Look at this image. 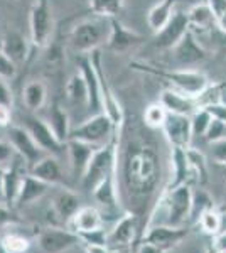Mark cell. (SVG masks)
I'll return each instance as SVG.
<instances>
[{"mask_svg": "<svg viewBox=\"0 0 226 253\" xmlns=\"http://www.w3.org/2000/svg\"><path fill=\"white\" fill-rule=\"evenodd\" d=\"M160 154L152 130L145 124L132 117L118 130L117 149V186L118 196L132 211L142 216L157 193L160 182Z\"/></svg>", "mask_w": 226, "mask_h": 253, "instance_id": "6da1fadb", "label": "cell"}, {"mask_svg": "<svg viewBox=\"0 0 226 253\" xmlns=\"http://www.w3.org/2000/svg\"><path fill=\"white\" fill-rule=\"evenodd\" d=\"M130 69L145 75L155 76L159 80H164L171 84L172 88L186 93L189 96L198 98L201 93L206 89L209 84V80L204 73L196 71V69H172V68H160L154 66L150 63H142V61H130Z\"/></svg>", "mask_w": 226, "mask_h": 253, "instance_id": "7a4b0ae2", "label": "cell"}, {"mask_svg": "<svg viewBox=\"0 0 226 253\" xmlns=\"http://www.w3.org/2000/svg\"><path fill=\"white\" fill-rule=\"evenodd\" d=\"M110 34V22L105 17L94 15L91 19H85L78 22L73 31L69 32V47L76 54H90L94 49H98L103 42H106Z\"/></svg>", "mask_w": 226, "mask_h": 253, "instance_id": "3957f363", "label": "cell"}, {"mask_svg": "<svg viewBox=\"0 0 226 253\" xmlns=\"http://www.w3.org/2000/svg\"><path fill=\"white\" fill-rule=\"evenodd\" d=\"M29 31H31V59L39 49H44L51 42L54 32V15L49 0H32L29 12Z\"/></svg>", "mask_w": 226, "mask_h": 253, "instance_id": "277c9868", "label": "cell"}, {"mask_svg": "<svg viewBox=\"0 0 226 253\" xmlns=\"http://www.w3.org/2000/svg\"><path fill=\"white\" fill-rule=\"evenodd\" d=\"M117 149H118V132L115 133L108 144L98 147L94 150L93 157L90 159L88 169H86L83 179H81V186L86 191L91 193L98 182L103 181L106 175L115 170V167H117Z\"/></svg>", "mask_w": 226, "mask_h": 253, "instance_id": "5b68a950", "label": "cell"}, {"mask_svg": "<svg viewBox=\"0 0 226 253\" xmlns=\"http://www.w3.org/2000/svg\"><path fill=\"white\" fill-rule=\"evenodd\" d=\"M91 56V63L94 69H96L98 75V83H100V103L103 108V113L110 118V122L113 124V126L117 128V132L120 130V126L125 122V112L122 108V103L118 100V96L115 95V91L110 86L108 80H106L105 69H103V58H101V51L100 49H94L90 52Z\"/></svg>", "mask_w": 226, "mask_h": 253, "instance_id": "8992f818", "label": "cell"}, {"mask_svg": "<svg viewBox=\"0 0 226 253\" xmlns=\"http://www.w3.org/2000/svg\"><path fill=\"white\" fill-rule=\"evenodd\" d=\"M159 203L167 211V223L171 226H184L191 216L192 189L189 184L178 186L174 189L162 191L159 194Z\"/></svg>", "mask_w": 226, "mask_h": 253, "instance_id": "52a82bcc", "label": "cell"}, {"mask_svg": "<svg viewBox=\"0 0 226 253\" xmlns=\"http://www.w3.org/2000/svg\"><path fill=\"white\" fill-rule=\"evenodd\" d=\"M115 133H117V128L110 122V118L105 113H96L91 118L85 120L81 125L71 128L69 138H76V140H83L91 145L101 147L108 144Z\"/></svg>", "mask_w": 226, "mask_h": 253, "instance_id": "ba28073f", "label": "cell"}, {"mask_svg": "<svg viewBox=\"0 0 226 253\" xmlns=\"http://www.w3.org/2000/svg\"><path fill=\"white\" fill-rule=\"evenodd\" d=\"M174 61L182 68H191L194 64L204 63L209 59V51L196 38V32L187 31L186 36L171 49Z\"/></svg>", "mask_w": 226, "mask_h": 253, "instance_id": "9c48e42d", "label": "cell"}, {"mask_svg": "<svg viewBox=\"0 0 226 253\" xmlns=\"http://www.w3.org/2000/svg\"><path fill=\"white\" fill-rule=\"evenodd\" d=\"M9 142L12 144V147H14L15 154L24 159L27 169H31V167L34 164H38L44 156H47V154L36 144V140L32 138L31 133L27 132L26 126L10 125L9 126Z\"/></svg>", "mask_w": 226, "mask_h": 253, "instance_id": "30bf717a", "label": "cell"}, {"mask_svg": "<svg viewBox=\"0 0 226 253\" xmlns=\"http://www.w3.org/2000/svg\"><path fill=\"white\" fill-rule=\"evenodd\" d=\"M110 22V34L106 39V49L117 54H123V52L135 49L137 46L145 42V38L138 34L137 31H132L125 26L118 17L108 19Z\"/></svg>", "mask_w": 226, "mask_h": 253, "instance_id": "8fae6325", "label": "cell"}, {"mask_svg": "<svg viewBox=\"0 0 226 253\" xmlns=\"http://www.w3.org/2000/svg\"><path fill=\"white\" fill-rule=\"evenodd\" d=\"M24 122H26L27 132L31 133L32 138L36 140V144H38L46 154L57 157L63 154V150H66V144L59 142V138L54 135L51 125H49L46 120L31 115V117H26Z\"/></svg>", "mask_w": 226, "mask_h": 253, "instance_id": "7c38bea8", "label": "cell"}, {"mask_svg": "<svg viewBox=\"0 0 226 253\" xmlns=\"http://www.w3.org/2000/svg\"><path fill=\"white\" fill-rule=\"evenodd\" d=\"M162 133L171 147L187 149L191 147L192 140V128H191V117L178 115V113H167V118L162 125Z\"/></svg>", "mask_w": 226, "mask_h": 253, "instance_id": "4fadbf2b", "label": "cell"}, {"mask_svg": "<svg viewBox=\"0 0 226 253\" xmlns=\"http://www.w3.org/2000/svg\"><path fill=\"white\" fill-rule=\"evenodd\" d=\"M43 253H63L80 243V236L69 228H46L38 238Z\"/></svg>", "mask_w": 226, "mask_h": 253, "instance_id": "5bb4252c", "label": "cell"}, {"mask_svg": "<svg viewBox=\"0 0 226 253\" xmlns=\"http://www.w3.org/2000/svg\"><path fill=\"white\" fill-rule=\"evenodd\" d=\"M189 235V230L186 226H171V224H155L149 226L143 235L142 242H149L157 245L164 252L178 247V245L186 240Z\"/></svg>", "mask_w": 226, "mask_h": 253, "instance_id": "9a60e30c", "label": "cell"}, {"mask_svg": "<svg viewBox=\"0 0 226 253\" xmlns=\"http://www.w3.org/2000/svg\"><path fill=\"white\" fill-rule=\"evenodd\" d=\"M187 31H191L187 12H174L169 22L155 34V46L160 49H172L186 36Z\"/></svg>", "mask_w": 226, "mask_h": 253, "instance_id": "2e32d148", "label": "cell"}, {"mask_svg": "<svg viewBox=\"0 0 226 253\" xmlns=\"http://www.w3.org/2000/svg\"><path fill=\"white\" fill-rule=\"evenodd\" d=\"M138 231V216L127 211L108 233V247L112 248H129L132 247Z\"/></svg>", "mask_w": 226, "mask_h": 253, "instance_id": "e0dca14e", "label": "cell"}, {"mask_svg": "<svg viewBox=\"0 0 226 253\" xmlns=\"http://www.w3.org/2000/svg\"><path fill=\"white\" fill-rule=\"evenodd\" d=\"M96 149H98L96 145H91L83 140H76V138H69L66 142V152L69 157L71 174H73V177L78 179V181L83 179L86 169H88L90 159L93 157V154Z\"/></svg>", "mask_w": 226, "mask_h": 253, "instance_id": "ac0fdd59", "label": "cell"}, {"mask_svg": "<svg viewBox=\"0 0 226 253\" xmlns=\"http://www.w3.org/2000/svg\"><path fill=\"white\" fill-rule=\"evenodd\" d=\"M26 162L24 159L15 154L14 159H12V164L9 169H5V175H3V196L2 201L5 203L7 206H14L15 199H17L20 184L24 181V175H26Z\"/></svg>", "mask_w": 226, "mask_h": 253, "instance_id": "d6986e66", "label": "cell"}, {"mask_svg": "<svg viewBox=\"0 0 226 253\" xmlns=\"http://www.w3.org/2000/svg\"><path fill=\"white\" fill-rule=\"evenodd\" d=\"M159 103L167 110V113H178V115H187V117H191L199 108L194 96H189L176 88L164 89L160 93Z\"/></svg>", "mask_w": 226, "mask_h": 253, "instance_id": "ffe728a7", "label": "cell"}, {"mask_svg": "<svg viewBox=\"0 0 226 253\" xmlns=\"http://www.w3.org/2000/svg\"><path fill=\"white\" fill-rule=\"evenodd\" d=\"M171 164H172V179L164 191L174 189V187L182 186V184L191 186L192 182H198L196 181L194 172H192V169H191V166H189L186 149L171 147Z\"/></svg>", "mask_w": 226, "mask_h": 253, "instance_id": "44dd1931", "label": "cell"}, {"mask_svg": "<svg viewBox=\"0 0 226 253\" xmlns=\"http://www.w3.org/2000/svg\"><path fill=\"white\" fill-rule=\"evenodd\" d=\"M0 49L14 61L17 66L31 61V42L19 31H9L0 39Z\"/></svg>", "mask_w": 226, "mask_h": 253, "instance_id": "7402d4cb", "label": "cell"}, {"mask_svg": "<svg viewBox=\"0 0 226 253\" xmlns=\"http://www.w3.org/2000/svg\"><path fill=\"white\" fill-rule=\"evenodd\" d=\"M78 68H80V73L83 75V78L88 84V108L91 112H96L98 108L101 107L100 103V83H98V75L96 69H94L93 63H91V56L90 54H78L76 58Z\"/></svg>", "mask_w": 226, "mask_h": 253, "instance_id": "603a6c76", "label": "cell"}, {"mask_svg": "<svg viewBox=\"0 0 226 253\" xmlns=\"http://www.w3.org/2000/svg\"><path fill=\"white\" fill-rule=\"evenodd\" d=\"M29 172L32 175H36L41 181L47 182V184H64L66 177H64V170L61 167L59 161L56 159V156H44L38 164H34L29 169Z\"/></svg>", "mask_w": 226, "mask_h": 253, "instance_id": "cb8c5ba5", "label": "cell"}, {"mask_svg": "<svg viewBox=\"0 0 226 253\" xmlns=\"http://www.w3.org/2000/svg\"><path fill=\"white\" fill-rule=\"evenodd\" d=\"M68 224H69V230L75 231L76 235H81L103 226V218H101V213L96 208L81 206L75 213V216L68 221Z\"/></svg>", "mask_w": 226, "mask_h": 253, "instance_id": "d4e9b609", "label": "cell"}, {"mask_svg": "<svg viewBox=\"0 0 226 253\" xmlns=\"http://www.w3.org/2000/svg\"><path fill=\"white\" fill-rule=\"evenodd\" d=\"M49 186L51 184L41 181V179L32 175L31 172L26 174L24 175L22 184H20V189H19V194H17V199H15L14 206L22 208V206H27V205H31V203L38 201V199H41L49 191Z\"/></svg>", "mask_w": 226, "mask_h": 253, "instance_id": "484cf974", "label": "cell"}, {"mask_svg": "<svg viewBox=\"0 0 226 253\" xmlns=\"http://www.w3.org/2000/svg\"><path fill=\"white\" fill-rule=\"evenodd\" d=\"M93 198L96 203H100L101 206L108 208V210H115L118 206V186H117V174L110 172L103 181H100L96 187L91 191Z\"/></svg>", "mask_w": 226, "mask_h": 253, "instance_id": "4316f807", "label": "cell"}, {"mask_svg": "<svg viewBox=\"0 0 226 253\" xmlns=\"http://www.w3.org/2000/svg\"><path fill=\"white\" fill-rule=\"evenodd\" d=\"M47 124L51 125L54 135L59 138V142L66 144L69 140V135H71V122H69V115L68 112L59 105V100L54 98L51 103V108H49V118Z\"/></svg>", "mask_w": 226, "mask_h": 253, "instance_id": "83f0119b", "label": "cell"}, {"mask_svg": "<svg viewBox=\"0 0 226 253\" xmlns=\"http://www.w3.org/2000/svg\"><path fill=\"white\" fill-rule=\"evenodd\" d=\"M189 24L192 32H211L216 27V19L208 2H199L187 10Z\"/></svg>", "mask_w": 226, "mask_h": 253, "instance_id": "f1b7e54d", "label": "cell"}, {"mask_svg": "<svg viewBox=\"0 0 226 253\" xmlns=\"http://www.w3.org/2000/svg\"><path fill=\"white\" fill-rule=\"evenodd\" d=\"M80 208V198L71 189H61L52 201V213L64 223H68Z\"/></svg>", "mask_w": 226, "mask_h": 253, "instance_id": "f546056e", "label": "cell"}, {"mask_svg": "<svg viewBox=\"0 0 226 253\" xmlns=\"http://www.w3.org/2000/svg\"><path fill=\"white\" fill-rule=\"evenodd\" d=\"M47 88L43 81H29L22 89V103L29 112H38L46 105Z\"/></svg>", "mask_w": 226, "mask_h": 253, "instance_id": "4dcf8cb0", "label": "cell"}, {"mask_svg": "<svg viewBox=\"0 0 226 253\" xmlns=\"http://www.w3.org/2000/svg\"><path fill=\"white\" fill-rule=\"evenodd\" d=\"M179 0H160L159 3H155L154 7L147 14V24L152 31L157 34V32L166 26L174 15V5Z\"/></svg>", "mask_w": 226, "mask_h": 253, "instance_id": "1f68e13d", "label": "cell"}, {"mask_svg": "<svg viewBox=\"0 0 226 253\" xmlns=\"http://www.w3.org/2000/svg\"><path fill=\"white\" fill-rule=\"evenodd\" d=\"M64 93H66V98L73 105L88 108V98H90L88 84H86L83 75H81L80 71L75 73V75L66 81V84H64Z\"/></svg>", "mask_w": 226, "mask_h": 253, "instance_id": "d6a6232c", "label": "cell"}, {"mask_svg": "<svg viewBox=\"0 0 226 253\" xmlns=\"http://www.w3.org/2000/svg\"><path fill=\"white\" fill-rule=\"evenodd\" d=\"M85 2L88 3L93 15L112 19V17H118V14L123 9L125 0H85Z\"/></svg>", "mask_w": 226, "mask_h": 253, "instance_id": "836d02e7", "label": "cell"}, {"mask_svg": "<svg viewBox=\"0 0 226 253\" xmlns=\"http://www.w3.org/2000/svg\"><path fill=\"white\" fill-rule=\"evenodd\" d=\"M186 156L191 166L192 172L196 175V181L199 186H204L208 182V164H206V157L201 150L194 149V147H187L186 149Z\"/></svg>", "mask_w": 226, "mask_h": 253, "instance_id": "e575fe53", "label": "cell"}, {"mask_svg": "<svg viewBox=\"0 0 226 253\" xmlns=\"http://www.w3.org/2000/svg\"><path fill=\"white\" fill-rule=\"evenodd\" d=\"M196 223L199 224L201 231L209 236H216L218 233H221V228H223V218H221V213L215 206L204 211Z\"/></svg>", "mask_w": 226, "mask_h": 253, "instance_id": "d590c367", "label": "cell"}, {"mask_svg": "<svg viewBox=\"0 0 226 253\" xmlns=\"http://www.w3.org/2000/svg\"><path fill=\"white\" fill-rule=\"evenodd\" d=\"M166 118H167V110L160 103H152L143 110L142 122L145 124V126H149L150 130H157V128H162Z\"/></svg>", "mask_w": 226, "mask_h": 253, "instance_id": "8d00e7d4", "label": "cell"}, {"mask_svg": "<svg viewBox=\"0 0 226 253\" xmlns=\"http://www.w3.org/2000/svg\"><path fill=\"white\" fill-rule=\"evenodd\" d=\"M213 206H215V201H213V198L204 189L192 191V206H191V216H189V219L198 221L199 216Z\"/></svg>", "mask_w": 226, "mask_h": 253, "instance_id": "74e56055", "label": "cell"}, {"mask_svg": "<svg viewBox=\"0 0 226 253\" xmlns=\"http://www.w3.org/2000/svg\"><path fill=\"white\" fill-rule=\"evenodd\" d=\"M213 122V115L208 108L199 107L194 113L191 115V128H192V135H199L204 137V133L208 132L209 125Z\"/></svg>", "mask_w": 226, "mask_h": 253, "instance_id": "f35d334b", "label": "cell"}, {"mask_svg": "<svg viewBox=\"0 0 226 253\" xmlns=\"http://www.w3.org/2000/svg\"><path fill=\"white\" fill-rule=\"evenodd\" d=\"M2 245L9 253H27L31 248V242L24 235L9 233L2 238Z\"/></svg>", "mask_w": 226, "mask_h": 253, "instance_id": "ab89813d", "label": "cell"}, {"mask_svg": "<svg viewBox=\"0 0 226 253\" xmlns=\"http://www.w3.org/2000/svg\"><path fill=\"white\" fill-rule=\"evenodd\" d=\"M19 66L12 61L5 52L0 49V78L2 80H14L17 76Z\"/></svg>", "mask_w": 226, "mask_h": 253, "instance_id": "60d3db41", "label": "cell"}, {"mask_svg": "<svg viewBox=\"0 0 226 253\" xmlns=\"http://www.w3.org/2000/svg\"><path fill=\"white\" fill-rule=\"evenodd\" d=\"M216 19V26L226 32V0H206Z\"/></svg>", "mask_w": 226, "mask_h": 253, "instance_id": "b9f144b4", "label": "cell"}, {"mask_svg": "<svg viewBox=\"0 0 226 253\" xmlns=\"http://www.w3.org/2000/svg\"><path fill=\"white\" fill-rule=\"evenodd\" d=\"M225 133H226V124H223L221 120L213 117L211 125H209L208 132L204 133V140H206L208 144H213V142H218V140H221V138H225Z\"/></svg>", "mask_w": 226, "mask_h": 253, "instance_id": "7bdbcfd3", "label": "cell"}, {"mask_svg": "<svg viewBox=\"0 0 226 253\" xmlns=\"http://www.w3.org/2000/svg\"><path fill=\"white\" fill-rule=\"evenodd\" d=\"M80 242L83 243H91V245H106L108 247V233L103 230V226L98 228V230L88 231V233H81Z\"/></svg>", "mask_w": 226, "mask_h": 253, "instance_id": "ee69618b", "label": "cell"}, {"mask_svg": "<svg viewBox=\"0 0 226 253\" xmlns=\"http://www.w3.org/2000/svg\"><path fill=\"white\" fill-rule=\"evenodd\" d=\"M211 157L216 164H226V138H221L218 142L211 144Z\"/></svg>", "mask_w": 226, "mask_h": 253, "instance_id": "f6af8a7d", "label": "cell"}, {"mask_svg": "<svg viewBox=\"0 0 226 253\" xmlns=\"http://www.w3.org/2000/svg\"><path fill=\"white\" fill-rule=\"evenodd\" d=\"M15 223H20V218L17 216V213H14L10 206L0 205V226H5V224H15Z\"/></svg>", "mask_w": 226, "mask_h": 253, "instance_id": "bcb514c9", "label": "cell"}, {"mask_svg": "<svg viewBox=\"0 0 226 253\" xmlns=\"http://www.w3.org/2000/svg\"><path fill=\"white\" fill-rule=\"evenodd\" d=\"M14 103V95H12V89L9 84L5 83V80L0 78V105L3 107H10Z\"/></svg>", "mask_w": 226, "mask_h": 253, "instance_id": "7dc6e473", "label": "cell"}, {"mask_svg": "<svg viewBox=\"0 0 226 253\" xmlns=\"http://www.w3.org/2000/svg\"><path fill=\"white\" fill-rule=\"evenodd\" d=\"M15 156V150L9 140H2L0 138V166L5 164V162L12 161Z\"/></svg>", "mask_w": 226, "mask_h": 253, "instance_id": "c3c4849f", "label": "cell"}, {"mask_svg": "<svg viewBox=\"0 0 226 253\" xmlns=\"http://www.w3.org/2000/svg\"><path fill=\"white\" fill-rule=\"evenodd\" d=\"M204 108H208L215 118H218V120H221L223 124H226V105L216 103V105H209V107H204Z\"/></svg>", "mask_w": 226, "mask_h": 253, "instance_id": "681fc988", "label": "cell"}, {"mask_svg": "<svg viewBox=\"0 0 226 253\" xmlns=\"http://www.w3.org/2000/svg\"><path fill=\"white\" fill-rule=\"evenodd\" d=\"M12 122V108L0 105V126L2 128H9Z\"/></svg>", "mask_w": 226, "mask_h": 253, "instance_id": "f907efd6", "label": "cell"}, {"mask_svg": "<svg viewBox=\"0 0 226 253\" xmlns=\"http://www.w3.org/2000/svg\"><path fill=\"white\" fill-rule=\"evenodd\" d=\"M85 253H113L112 248L106 245H91V243H83Z\"/></svg>", "mask_w": 226, "mask_h": 253, "instance_id": "816d5d0a", "label": "cell"}, {"mask_svg": "<svg viewBox=\"0 0 226 253\" xmlns=\"http://www.w3.org/2000/svg\"><path fill=\"white\" fill-rule=\"evenodd\" d=\"M137 253H166L162 248H159L157 245L149 243V242H142L137 247Z\"/></svg>", "mask_w": 226, "mask_h": 253, "instance_id": "f5cc1de1", "label": "cell"}, {"mask_svg": "<svg viewBox=\"0 0 226 253\" xmlns=\"http://www.w3.org/2000/svg\"><path fill=\"white\" fill-rule=\"evenodd\" d=\"M213 245H215V247L221 253H226V230L221 231V233H218L215 236V240H213Z\"/></svg>", "mask_w": 226, "mask_h": 253, "instance_id": "db71d44e", "label": "cell"}, {"mask_svg": "<svg viewBox=\"0 0 226 253\" xmlns=\"http://www.w3.org/2000/svg\"><path fill=\"white\" fill-rule=\"evenodd\" d=\"M218 103L226 105V80L218 83Z\"/></svg>", "mask_w": 226, "mask_h": 253, "instance_id": "11a10c76", "label": "cell"}, {"mask_svg": "<svg viewBox=\"0 0 226 253\" xmlns=\"http://www.w3.org/2000/svg\"><path fill=\"white\" fill-rule=\"evenodd\" d=\"M3 175H5V169L0 166V199L3 196Z\"/></svg>", "mask_w": 226, "mask_h": 253, "instance_id": "9f6ffc18", "label": "cell"}, {"mask_svg": "<svg viewBox=\"0 0 226 253\" xmlns=\"http://www.w3.org/2000/svg\"><path fill=\"white\" fill-rule=\"evenodd\" d=\"M206 253H221L220 250H218V248L215 247V245H213V242L208 245L206 247Z\"/></svg>", "mask_w": 226, "mask_h": 253, "instance_id": "6f0895ef", "label": "cell"}, {"mask_svg": "<svg viewBox=\"0 0 226 253\" xmlns=\"http://www.w3.org/2000/svg\"><path fill=\"white\" fill-rule=\"evenodd\" d=\"M0 253H9V252L5 250V247L2 245V240H0Z\"/></svg>", "mask_w": 226, "mask_h": 253, "instance_id": "680465c9", "label": "cell"}, {"mask_svg": "<svg viewBox=\"0 0 226 253\" xmlns=\"http://www.w3.org/2000/svg\"><path fill=\"white\" fill-rule=\"evenodd\" d=\"M225 167H226V164H225Z\"/></svg>", "mask_w": 226, "mask_h": 253, "instance_id": "91938a15", "label": "cell"}]
</instances>
